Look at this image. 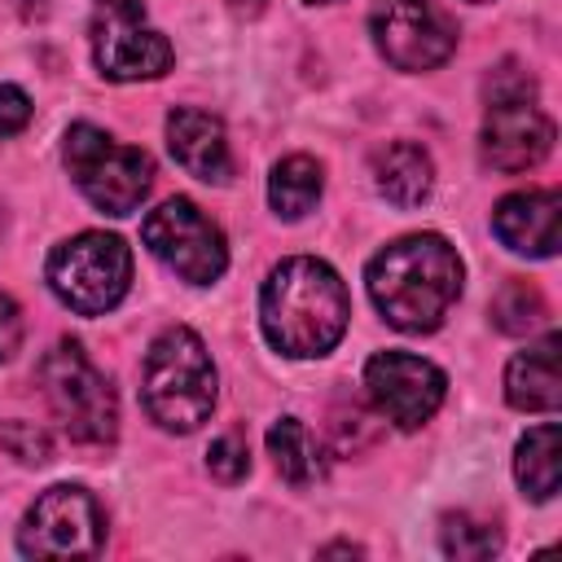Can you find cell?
I'll use <instances>...</instances> for the list:
<instances>
[{
  "label": "cell",
  "instance_id": "cell-20",
  "mask_svg": "<svg viewBox=\"0 0 562 562\" xmlns=\"http://www.w3.org/2000/svg\"><path fill=\"white\" fill-rule=\"evenodd\" d=\"M544 316H549L544 294L522 277H509L492 299V325L501 334H531L544 325Z\"/></svg>",
  "mask_w": 562,
  "mask_h": 562
},
{
  "label": "cell",
  "instance_id": "cell-4",
  "mask_svg": "<svg viewBox=\"0 0 562 562\" xmlns=\"http://www.w3.org/2000/svg\"><path fill=\"white\" fill-rule=\"evenodd\" d=\"M66 171L101 215H132L154 189V158L136 145H119L92 123H75L61 145Z\"/></svg>",
  "mask_w": 562,
  "mask_h": 562
},
{
  "label": "cell",
  "instance_id": "cell-5",
  "mask_svg": "<svg viewBox=\"0 0 562 562\" xmlns=\"http://www.w3.org/2000/svg\"><path fill=\"white\" fill-rule=\"evenodd\" d=\"M40 382H44L48 408L57 413V422L66 426V435L75 443L105 448L119 435V395L79 342L61 338L40 360Z\"/></svg>",
  "mask_w": 562,
  "mask_h": 562
},
{
  "label": "cell",
  "instance_id": "cell-27",
  "mask_svg": "<svg viewBox=\"0 0 562 562\" xmlns=\"http://www.w3.org/2000/svg\"><path fill=\"white\" fill-rule=\"evenodd\" d=\"M22 347V307L0 290V364L13 360Z\"/></svg>",
  "mask_w": 562,
  "mask_h": 562
},
{
  "label": "cell",
  "instance_id": "cell-16",
  "mask_svg": "<svg viewBox=\"0 0 562 562\" xmlns=\"http://www.w3.org/2000/svg\"><path fill=\"white\" fill-rule=\"evenodd\" d=\"M373 184L378 193L400 206V211H413L430 198V184H435V167H430V154L417 145V140H395V145H382L373 154Z\"/></svg>",
  "mask_w": 562,
  "mask_h": 562
},
{
  "label": "cell",
  "instance_id": "cell-1",
  "mask_svg": "<svg viewBox=\"0 0 562 562\" xmlns=\"http://www.w3.org/2000/svg\"><path fill=\"white\" fill-rule=\"evenodd\" d=\"M461 255L439 233H413L378 250L364 268L369 299L386 325L404 334H430L461 299Z\"/></svg>",
  "mask_w": 562,
  "mask_h": 562
},
{
  "label": "cell",
  "instance_id": "cell-11",
  "mask_svg": "<svg viewBox=\"0 0 562 562\" xmlns=\"http://www.w3.org/2000/svg\"><path fill=\"white\" fill-rule=\"evenodd\" d=\"M364 391L373 400V408L395 422L400 430H417L435 417V408L443 404L448 378L439 364L408 356V351H378L364 364Z\"/></svg>",
  "mask_w": 562,
  "mask_h": 562
},
{
  "label": "cell",
  "instance_id": "cell-29",
  "mask_svg": "<svg viewBox=\"0 0 562 562\" xmlns=\"http://www.w3.org/2000/svg\"><path fill=\"white\" fill-rule=\"evenodd\" d=\"M0 233H4V206H0Z\"/></svg>",
  "mask_w": 562,
  "mask_h": 562
},
{
  "label": "cell",
  "instance_id": "cell-30",
  "mask_svg": "<svg viewBox=\"0 0 562 562\" xmlns=\"http://www.w3.org/2000/svg\"><path fill=\"white\" fill-rule=\"evenodd\" d=\"M474 4H487V0H474Z\"/></svg>",
  "mask_w": 562,
  "mask_h": 562
},
{
  "label": "cell",
  "instance_id": "cell-23",
  "mask_svg": "<svg viewBox=\"0 0 562 562\" xmlns=\"http://www.w3.org/2000/svg\"><path fill=\"white\" fill-rule=\"evenodd\" d=\"M206 470H211L220 483H237V479H246V470H250L246 439H241L237 430L211 439V448H206Z\"/></svg>",
  "mask_w": 562,
  "mask_h": 562
},
{
  "label": "cell",
  "instance_id": "cell-15",
  "mask_svg": "<svg viewBox=\"0 0 562 562\" xmlns=\"http://www.w3.org/2000/svg\"><path fill=\"white\" fill-rule=\"evenodd\" d=\"M558 334H544L536 347L518 351L505 369V400L522 413H553L562 404V373H558Z\"/></svg>",
  "mask_w": 562,
  "mask_h": 562
},
{
  "label": "cell",
  "instance_id": "cell-6",
  "mask_svg": "<svg viewBox=\"0 0 562 562\" xmlns=\"http://www.w3.org/2000/svg\"><path fill=\"white\" fill-rule=\"evenodd\" d=\"M48 290L79 316H105L132 285V250L114 233H79L48 255Z\"/></svg>",
  "mask_w": 562,
  "mask_h": 562
},
{
  "label": "cell",
  "instance_id": "cell-17",
  "mask_svg": "<svg viewBox=\"0 0 562 562\" xmlns=\"http://www.w3.org/2000/svg\"><path fill=\"white\" fill-rule=\"evenodd\" d=\"M514 474H518V487H522L531 501H553V496H558L562 465H558V426H553V422H540V426H531V430L518 439Z\"/></svg>",
  "mask_w": 562,
  "mask_h": 562
},
{
  "label": "cell",
  "instance_id": "cell-3",
  "mask_svg": "<svg viewBox=\"0 0 562 562\" xmlns=\"http://www.w3.org/2000/svg\"><path fill=\"white\" fill-rule=\"evenodd\" d=\"M145 413L176 435L198 430L215 408V364L189 325H167L140 364Z\"/></svg>",
  "mask_w": 562,
  "mask_h": 562
},
{
  "label": "cell",
  "instance_id": "cell-8",
  "mask_svg": "<svg viewBox=\"0 0 562 562\" xmlns=\"http://www.w3.org/2000/svg\"><path fill=\"white\" fill-rule=\"evenodd\" d=\"M18 549L26 558H97L105 549V514L97 496L75 483L40 492L18 527Z\"/></svg>",
  "mask_w": 562,
  "mask_h": 562
},
{
  "label": "cell",
  "instance_id": "cell-13",
  "mask_svg": "<svg viewBox=\"0 0 562 562\" xmlns=\"http://www.w3.org/2000/svg\"><path fill=\"white\" fill-rule=\"evenodd\" d=\"M558 189H518L496 202L492 233L501 246L527 259H553L558 255Z\"/></svg>",
  "mask_w": 562,
  "mask_h": 562
},
{
  "label": "cell",
  "instance_id": "cell-18",
  "mask_svg": "<svg viewBox=\"0 0 562 562\" xmlns=\"http://www.w3.org/2000/svg\"><path fill=\"white\" fill-rule=\"evenodd\" d=\"M325 189V176H321V162L307 158V154H290L272 167V180H268V202L281 220H303L316 198Z\"/></svg>",
  "mask_w": 562,
  "mask_h": 562
},
{
  "label": "cell",
  "instance_id": "cell-26",
  "mask_svg": "<svg viewBox=\"0 0 562 562\" xmlns=\"http://www.w3.org/2000/svg\"><path fill=\"white\" fill-rule=\"evenodd\" d=\"M364 422H369V417H364L360 408H342V413H334V439H338L342 452H356L360 443H373V439H378V430L364 426Z\"/></svg>",
  "mask_w": 562,
  "mask_h": 562
},
{
  "label": "cell",
  "instance_id": "cell-14",
  "mask_svg": "<svg viewBox=\"0 0 562 562\" xmlns=\"http://www.w3.org/2000/svg\"><path fill=\"white\" fill-rule=\"evenodd\" d=\"M167 145L176 154V162L206 180V184H228L233 176V154H228V136L224 123L198 105H176L167 114Z\"/></svg>",
  "mask_w": 562,
  "mask_h": 562
},
{
  "label": "cell",
  "instance_id": "cell-19",
  "mask_svg": "<svg viewBox=\"0 0 562 562\" xmlns=\"http://www.w3.org/2000/svg\"><path fill=\"white\" fill-rule=\"evenodd\" d=\"M268 452H272V465L285 483L294 487H307L316 474H321V452H316V439L312 430L299 422V417H281L268 426Z\"/></svg>",
  "mask_w": 562,
  "mask_h": 562
},
{
  "label": "cell",
  "instance_id": "cell-12",
  "mask_svg": "<svg viewBox=\"0 0 562 562\" xmlns=\"http://www.w3.org/2000/svg\"><path fill=\"white\" fill-rule=\"evenodd\" d=\"M479 149H483V162L492 171H505V176L527 171L553 149V123H549L544 110H536L531 97L487 101Z\"/></svg>",
  "mask_w": 562,
  "mask_h": 562
},
{
  "label": "cell",
  "instance_id": "cell-31",
  "mask_svg": "<svg viewBox=\"0 0 562 562\" xmlns=\"http://www.w3.org/2000/svg\"><path fill=\"white\" fill-rule=\"evenodd\" d=\"M312 4H325V0H312Z\"/></svg>",
  "mask_w": 562,
  "mask_h": 562
},
{
  "label": "cell",
  "instance_id": "cell-28",
  "mask_svg": "<svg viewBox=\"0 0 562 562\" xmlns=\"http://www.w3.org/2000/svg\"><path fill=\"white\" fill-rule=\"evenodd\" d=\"M228 9L241 13V18H255V13L263 9V0H228Z\"/></svg>",
  "mask_w": 562,
  "mask_h": 562
},
{
  "label": "cell",
  "instance_id": "cell-22",
  "mask_svg": "<svg viewBox=\"0 0 562 562\" xmlns=\"http://www.w3.org/2000/svg\"><path fill=\"white\" fill-rule=\"evenodd\" d=\"M0 448L22 465H44L53 457V443L35 422H0Z\"/></svg>",
  "mask_w": 562,
  "mask_h": 562
},
{
  "label": "cell",
  "instance_id": "cell-10",
  "mask_svg": "<svg viewBox=\"0 0 562 562\" xmlns=\"http://www.w3.org/2000/svg\"><path fill=\"white\" fill-rule=\"evenodd\" d=\"M369 31L378 53L395 70H435L457 48V26L435 9V0H373Z\"/></svg>",
  "mask_w": 562,
  "mask_h": 562
},
{
  "label": "cell",
  "instance_id": "cell-9",
  "mask_svg": "<svg viewBox=\"0 0 562 562\" xmlns=\"http://www.w3.org/2000/svg\"><path fill=\"white\" fill-rule=\"evenodd\" d=\"M140 241L189 285H211L228 268V246L215 220L198 211L189 198H167L140 224Z\"/></svg>",
  "mask_w": 562,
  "mask_h": 562
},
{
  "label": "cell",
  "instance_id": "cell-24",
  "mask_svg": "<svg viewBox=\"0 0 562 562\" xmlns=\"http://www.w3.org/2000/svg\"><path fill=\"white\" fill-rule=\"evenodd\" d=\"M483 92H487V101H518V97H536V79H531L522 66L505 61V66H496V70L487 75Z\"/></svg>",
  "mask_w": 562,
  "mask_h": 562
},
{
  "label": "cell",
  "instance_id": "cell-2",
  "mask_svg": "<svg viewBox=\"0 0 562 562\" xmlns=\"http://www.w3.org/2000/svg\"><path fill=\"white\" fill-rule=\"evenodd\" d=\"M351 321V299L342 277L312 255L281 259L259 294V325L263 338L294 360H312L338 347Z\"/></svg>",
  "mask_w": 562,
  "mask_h": 562
},
{
  "label": "cell",
  "instance_id": "cell-21",
  "mask_svg": "<svg viewBox=\"0 0 562 562\" xmlns=\"http://www.w3.org/2000/svg\"><path fill=\"white\" fill-rule=\"evenodd\" d=\"M439 540H443V553L461 558V562H483V558H492L501 549L496 522L474 518V514H448L443 527H439Z\"/></svg>",
  "mask_w": 562,
  "mask_h": 562
},
{
  "label": "cell",
  "instance_id": "cell-7",
  "mask_svg": "<svg viewBox=\"0 0 562 562\" xmlns=\"http://www.w3.org/2000/svg\"><path fill=\"white\" fill-rule=\"evenodd\" d=\"M92 61L114 83L158 79L171 70L176 48L162 31L145 22L140 0H97L92 4Z\"/></svg>",
  "mask_w": 562,
  "mask_h": 562
},
{
  "label": "cell",
  "instance_id": "cell-25",
  "mask_svg": "<svg viewBox=\"0 0 562 562\" xmlns=\"http://www.w3.org/2000/svg\"><path fill=\"white\" fill-rule=\"evenodd\" d=\"M31 123V97L18 83H0V140Z\"/></svg>",
  "mask_w": 562,
  "mask_h": 562
}]
</instances>
